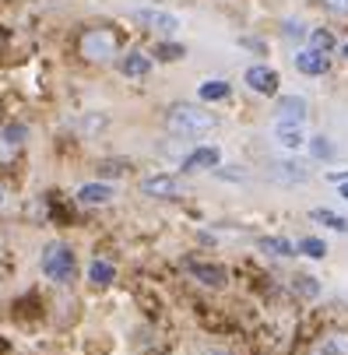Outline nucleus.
I'll list each match as a JSON object with an SVG mask.
<instances>
[{"label": "nucleus", "mask_w": 348, "mask_h": 355, "mask_svg": "<svg viewBox=\"0 0 348 355\" xmlns=\"http://www.w3.org/2000/svg\"><path fill=\"white\" fill-rule=\"evenodd\" d=\"M166 127H169V134H180V137H205L218 127V120L205 110H197V106L180 103L166 113Z\"/></svg>", "instance_id": "nucleus-1"}, {"label": "nucleus", "mask_w": 348, "mask_h": 355, "mask_svg": "<svg viewBox=\"0 0 348 355\" xmlns=\"http://www.w3.org/2000/svg\"><path fill=\"white\" fill-rule=\"evenodd\" d=\"M39 268H42V275H46L49 282H71L74 271H78L74 253H71V246H64V243H49Z\"/></svg>", "instance_id": "nucleus-2"}, {"label": "nucleus", "mask_w": 348, "mask_h": 355, "mask_svg": "<svg viewBox=\"0 0 348 355\" xmlns=\"http://www.w3.org/2000/svg\"><path fill=\"white\" fill-rule=\"evenodd\" d=\"M116 35L110 28H92L81 35V57L92 60V64H103V60H113L116 57Z\"/></svg>", "instance_id": "nucleus-3"}, {"label": "nucleus", "mask_w": 348, "mask_h": 355, "mask_svg": "<svg viewBox=\"0 0 348 355\" xmlns=\"http://www.w3.org/2000/svg\"><path fill=\"white\" fill-rule=\"evenodd\" d=\"M130 18H134L137 25H144V28L159 32V35H176V32H180V18L169 15V11H159V8H134Z\"/></svg>", "instance_id": "nucleus-4"}, {"label": "nucleus", "mask_w": 348, "mask_h": 355, "mask_svg": "<svg viewBox=\"0 0 348 355\" xmlns=\"http://www.w3.org/2000/svg\"><path fill=\"white\" fill-rule=\"evenodd\" d=\"M243 81L250 85L257 95H275L278 85H281V81H278V71H271V67H264V64H254L250 71L243 74Z\"/></svg>", "instance_id": "nucleus-5"}, {"label": "nucleus", "mask_w": 348, "mask_h": 355, "mask_svg": "<svg viewBox=\"0 0 348 355\" xmlns=\"http://www.w3.org/2000/svg\"><path fill=\"white\" fill-rule=\"evenodd\" d=\"M327 53H324V49H299V53H295V71H299V74H310V78H320L324 71H327Z\"/></svg>", "instance_id": "nucleus-6"}, {"label": "nucleus", "mask_w": 348, "mask_h": 355, "mask_svg": "<svg viewBox=\"0 0 348 355\" xmlns=\"http://www.w3.org/2000/svg\"><path fill=\"white\" fill-rule=\"evenodd\" d=\"M275 113H278V120L303 123V120H306V113H310V106H306V98H303V95H281Z\"/></svg>", "instance_id": "nucleus-7"}, {"label": "nucleus", "mask_w": 348, "mask_h": 355, "mask_svg": "<svg viewBox=\"0 0 348 355\" xmlns=\"http://www.w3.org/2000/svg\"><path fill=\"white\" fill-rule=\"evenodd\" d=\"M275 141L288 151H299L306 144V134H303V123H288V120H278L275 123Z\"/></svg>", "instance_id": "nucleus-8"}, {"label": "nucleus", "mask_w": 348, "mask_h": 355, "mask_svg": "<svg viewBox=\"0 0 348 355\" xmlns=\"http://www.w3.org/2000/svg\"><path fill=\"white\" fill-rule=\"evenodd\" d=\"M222 162V151L218 148H193L190 155L183 159V173H193V169H215Z\"/></svg>", "instance_id": "nucleus-9"}, {"label": "nucleus", "mask_w": 348, "mask_h": 355, "mask_svg": "<svg viewBox=\"0 0 348 355\" xmlns=\"http://www.w3.org/2000/svg\"><path fill=\"white\" fill-rule=\"evenodd\" d=\"M141 190L148 197H176L180 193V180L176 176H148V180H141Z\"/></svg>", "instance_id": "nucleus-10"}, {"label": "nucleus", "mask_w": 348, "mask_h": 355, "mask_svg": "<svg viewBox=\"0 0 348 355\" xmlns=\"http://www.w3.org/2000/svg\"><path fill=\"white\" fill-rule=\"evenodd\" d=\"M78 200H81V205H88V208L110 205V200H113V187H106V183H85L78 190Z\"/></svg>", "instance_id": "nucleus-11"}, {"label": "nucleus", "mask_w": 348, "mask_h": 355, "mask_svg": "<svg viewBox=\"0 0 348 355\" xmlns=\"http://www.w3.org/2000/svg\"><path fill=\"white\" fill-rule=\"evenodd\" d=\"M120 71H123L127 78H144L148 71H152V57L141 53V49H130V53L120 60Z\"/></svg>", "instance_id": "nucleus-12"}, {"label": "nucleus", "mask_w": 348, "mask_h": 355, "mask_svg": "<svg viewBox=\"0 0 348 355\" xmlns=\"http://www.w3.org/2000/svg\"><path fill=\"white\" fill-rule=\"evenodd\" d=\"M310 355H348V334H327V338H320L310 348Z\"/></svg>", "instance_id": "nucleus-13"}, {"label": "nucleus", "mask_w": 348, "mask_h": 355, "mask_svg": "<svg viewBox=\"0 0 348 355\" xmlns=\"http://www.w3.org/2000/svg\"><path fill=\"white\" fill-rule=\"evenodd\" d=\"M186 271H190L193 278H201L205 285H211V288L225 285V271H222V268H215V264H186Z\"/></svg>", "instance_id": "nucleus-14"}, {"label": "nucleus", "mask_w": 348, "mask_h": 355, "mask_svg": "<svg viewBox=\"0 0 348 355\" xmlns=\"http://www.w3.org/2000/svg\"><path fill=\"white\" fill-rule=\"evenodd\" d=\"M197 95H201L205 103H222V98H229V85L218 81V78H211V81L201 85V92H197Z\"/></svg>", "instance_id": "nucleus-15"}, {"label": "nucleus", "mask_w": 348, "mask_h": 355, "mask_svg": "<svg viewBox=\"0 0 348 355\" xmlns=\"http://www.w3.org/2000/svg\"><path fill=\"white\" fill-rule=\"evenodd\" d=\"M261 250L271 253V257H292V253H295V246L288 239H278V236H264L261 239Z\"/></svg>", "instance_id": "nucleus-16"}, {"label": "nucleus", "mask_w": 348, "mask_h": 355, "mask_svg": "<svg viewBox=\"0 0 348 355\" xmlns=\"http://www.w3.org/2000/svg\"><path fill=\"white\" fill-rule=\"evenodd\" d=\"M275 169H278L275 176H278V180H288V183H303V180L310 176L303 162H281V166H275Z\"/></svg>", "instance_id": "nucleus-17"}, {"label": "nucleus", "mask_w": 348, "mask_h": 355, "mask_svg": "<svg viewBox=\"0 0 348 355\" xmlns=\"http://www.w3.org/2000/svg\"><path fill=\"white\" fill-rule=\"evenodd\" d=\"M113 264H106V261H92V268H88V282H95V285H110L113 282Z\"/></svg>", "instance_id": "nucleus-18"}, {"label": "nucleus", "mask_w": 348, "mask_h": 355, "mask_svg": "<svg viewBox=\"0 0 348 355\" xmlns=\"http://www.w3.org/2000/svg\"><path fill=\"white\" fill-rule=\"evenodd\" d=\"M299 253H306V257H313V261H320L324 253H327V243L324 239H317V236H306V239H299V246H295Z\"/></svg>", "instance_id": "nucleus-19"}, {"label": "nucleus", "mask_w": 348, "mask_h": 355, "mask_svg": "<svg viewBox=\"0 0 348 355\" xmlns=\"http://www.w3.org/2000/svg\"><path fill=\"white\" fill-rule=\"evenodd\" d=\"M313 222H324L327 229L348 232V218H341V215H334V211H327V208H317V211H313Z\"/></svg>", "instance_id": "nucleus-20"}, {"label": "nucleus", "mask_w": 348, "mask_h": 355, "mask_svg": "<svg viewBox=\"0 0 348 355\" xmlns=\"http://www.w3.org/2000/svg\"><path fill=\"white\" fill-rule=\"evenodd\" d=\"M310 42H313V49H324V53H327V49H334V35L324 32V28H317V32L310 35Z\"/></svg>", "instance_id": "nucleus-21"}, {"label": "nucleus", "mask_w": 348, "mask_h": 355, "mask_svg": "<svg viewBox=\"0 0 348 355\" xmlns=\"http://www.w3.org/2000/svg\"><path fill=\"white\" fill-rule=\"evenodd\" d=\"M155 57L159 60H180L183 57V46H166L162 42V46H155Z\"/></svg>", "instance_id": "nucleus-22"}, {"label": "nucleus", "mask_w": 348, "mask_h": 355, "mask_svg": "<svg viewBox=\"0 0 348 355\" xmlns=\"http://www.w3.org/2000/svg\"><path fill=\"white\" fill-rule=\"evenodd\" d=\"M310 148H313V155H317V159H331V155H334V148L327 144V137H313Z\"/></svg>", "instance_id": "nucleus-23"}, {"label": "nucleus", "mask_w": 348, "mask_h": 355, "mask_svg": "<svg viewBox=\"0 0 348 355\" xmlns=\"http://www.w3.org/2000/svg\"><path fill=\"white\" fill-rule=\"evenodd\" d=\"M295 282H299V292L303 295H317L320 288H317V278H295Z\"/></svg>", "instance_id": "nucleus-24"}, {"label": "nucleus", "mask_w": 348, "mask_h": 355, "mask_svg": "<svg viewBox=\"0 0 348 355\" xmlns=\"http://www.w3.org/2000/svg\"><path fill=\"white\" fill-rule=\"evenodd\" d=\"M327 8L338 11V15H348V0H327Z\"/></svg>", "instance_id": "nucleus-25"}, {"label": "nucleus", "mask_w": 348, "mask_h": 355, "mask_svg": "<svg viewBox=\"0 0 348 355\" xmlns=\"http://www.w3.org/2000/svg\"><path fill=\"white\" fill-rule=\"evenodd\" d=\"M285 35H303V28L295 25V21H288V25H285Z\"/></svg>", "instance_id": "nucleus-26"}, {"label": "nucleus", "mask_w": 348, "mask_h": 355, "mask_svg": "<svg viewBox=\"0 0 348 355\" xmlns=\"http://www.w3.org/2000/svg\"><path fill=\"white\" fill-rule=\"evenodd\" d=\"M341 197H345V200H348V180H345V183H341Z\"/></svg>", "instance_id": "nucleus-27"}, {"label": "nucleus", "mask_w": 348, "mask_h": 355, "mask_svg": "<svg viewBox=\"0 0 348 355\" xmlns=\"http://www.w3.org/2000/svg\"><path fill=\"white\" fill-rule=\"evenodd\" d=\"M201 355H225V352H218V348H208V352H201Z\"/></svg>", "instance_id": "nucleus-28"}, {"label": "nucleus", "mask_w": 348, "mask_h": 355, "mask_svg": "<svg viewBox=\"0 0 348 355\" xmlns=\"http://www.w3.org/2000/svg\"><path fill=\"white\" fill-rule=\"evenodd\" d=\"M4 200H8V193H4V187H0V208H4Z\"/></svg>", "instance_id": "nucleus-29"}, {"label": "nucleus", "mask_w": 348, "mask_h": 355, "mask_svg": "<svg viewBox=\"0 0 348 355\" xmlns=\"http://www.w3.org/2000/svg\"><path fill=\"white\" fill-rule=\"evenodd\" d=\"M341 53H345V57H348V46H341Z\"/></svg>", "instance_id": "nucleus-30"}]
</instances>
